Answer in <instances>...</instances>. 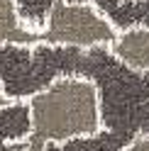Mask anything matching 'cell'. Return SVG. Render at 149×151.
Masks as SVG:
<instances>
[{
  "label": "cell",
  "instance_id": "cell-5",
  "mask_svg": "<svg viewBox=\"0 0 149 151\" xmlns=\"http://www.w3.org/2000/svg\"><path fill=\"white\" fill-rule=\"evenodd\" d=\"M66 5H90V0H61Z\"/></svg>",
  "mask_w": 149,
  "mask_h": 151
},
{
  "label": "cell",
  "instance_id": "cell-4",
  "mask_svg": "<svg viewBox=\"0 0 149 151\" xmlns=\"http://www.w3.org/2000/svg\"><path fill=\"white\" fill-rule=\"evenodd\" d=\"M122 151H149V137L137 134L135 139H129V141H127V146H125Z\"/></svg>",
  "mask_w": 149,
  "mask_h": 151
},
{
  "label": "cell",
  "instance_id": "cell-6",
  "mask_svg": "<svg viewBox=\"0 0 149 151\" xmlns=\"http://www.w3.org/2000/svg\"><path fill=\"white\" fill-rule=\"evenodd\" d=\"M10 105V100L5 98V93H3V88H0V107H7Z\"/></svg>",
  "mask_w": 149,
  "mask_h": 151
},
{
  "label": "cell",
  "instance_id": "cell-2",
  "mask_svg": "<svg viewBox=\"0 0 149 151\" xmlns=\"http://www.w3.org/2000/svg\"><path fill=\"white\" fill-rule=\"evenodd\" d=\"M115 39V29L93 5H66L56 0L46 15L42 44L54 46H76V49H93V46H110Z\"/></svg>",
  "mask_w": 149,
  "mask_h": 151
},
{
  "label": "cell",
  "instance_id": "cell-1",
  "mask_svg": "<svg viewBox=\"0 0 149 151\" xmlns=\"http://www.w3.org/2000/svg\"><path fill=\"white\" fill-rule=\"evenodd\" d=\"M32 134L42 144H66L71 139L95 137L100 119V98L90 81L81 76H61L30 98Z\"/></svg>",
  "mask_w": 149,
  "mask_h": 151
},
{
  "label": "cell",
  "instance_id": "cell-3",
  "mask_svg": "<svg viewBox=\"0 0 149 151\" xmlns=\"http://www.w3.org/2000/svg\"><path fill=\"white\" fill-rule=\"evenodd\" d=\"M110 51L129 71L149 78V27H135L122 34H115Z\"/></svg>",
  "mask_w": 149,
  "mask_h": 151
}]
</instances>
